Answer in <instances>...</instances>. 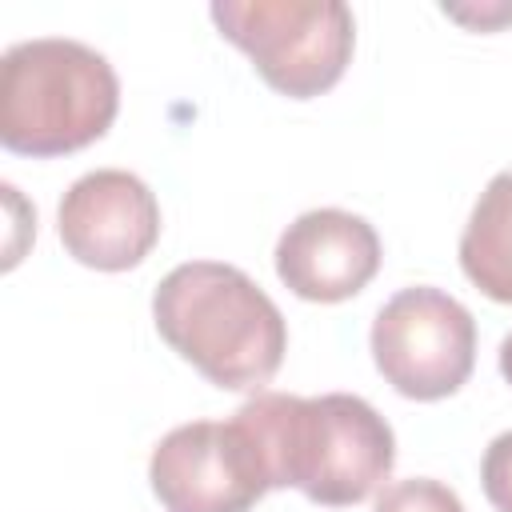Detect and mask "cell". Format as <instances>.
Masks as SVG:
<instances>
[{
  "label": "cell",
  "instance_id": "obj_12",
  "mask_svg": "<svg viewBox=\"0 0 512 512\" xmlns=\"http://www.w3.org/2000/svg\"><path fill=\"white\" fill-rule=\"evenodd\" d=\"M500 376L512 384V332L500 340Z\"/></svg>",
  "mask_w": 512,
  "mask_h": 512
},
{
  "label": "cell",
  "instance_id": "obj_7",
  "mask_svg": "<svg viewBox=\"0 0 512 512\" xmlns=\"http://www.w3.org/2000/svg\"><path fill=\"white\" fill-rule=\"evenodd\" d=\"M56 224L72 260L96 272H124L156 248L160 204L140 176L124 168H96L64 192Z\"/></svg>",
  "mask_w": 512,
  "mask_h": 512
},
{
  "label": "cell",
  "instance_id": "obj_6",
  "mask_svg": "<svg viewBox=\"0 0 512 512\" xmlns=\"http://www.w3.org/2000/svg\"><path fill=\"white\" fill-rule=\"evenodd\" d=\"M148 480L168 512H248L272 488L260 448L236 416L172 428L152 452Z\"/></svg>",
  "mask_w": 512,
  "mask_h": 512
},
{
  "label": "cell",
  "instance_id": "obj_11",
  "mask_svg": "<svg viewBox=\"0 0 512 512\" xmlns=\"http://www.w3.org/2000/svg\"><path fill=\"white\" fill-rule=\"evenodd\" d=\"M480 484L496 512H512V432H500L480 460Z\"/></svg>",
  "mask_w": 512,
  "mask_h": 512
},
{
  "label": "cell",
  "instance_id": "obj_3",
  "mask_svg": "<svg viewBox=\"0 0 512 512\" xmlns=\"http://www.w3.org/2000/svg\"><path fill=\"white\" fill-rule=\"evenodd\" d=\"M120 108L112 64L68 36L20 40L0 60V144L20 156H68L100 140Z\"/></svg>",
  "mask_w": 512,
  "mask_h": 512
},
{
  "label": "cell",
  "instance_id": "obj_2",
  "mask_svg": "<svg viewBox=\"0 0 512 512\" xmlns=\"http://www.w3.org/2000/svg\"><path fill=\"white\" fill-rule=\"evenodd\" d=\"M152 320L164 344L224 392H260L288 352L272 296L220 260L176 264L152 296Z\"/></svg>",
  "mask_w": 512,
  "mask_h": 512
},
{
  "label": "cell",
  "instance_id": "obj_9",
  "mask_svg": "<svg viewBox=\"0 0 512 512\" xmlns=\"http://www.w3.org/2000/svg\"><path fill=\"white\" fill-rule=\"evenodd\" d=\"M460 268L488 300L512 304V168L480 192L460 236Z\"/></svg>",
  "mask_w": 512,
  "mask_h": 512
},
{
  "label": "cell",
  "instance_id": "obj_5",
  "mask_svg": "<svg viewBox=\"0 0 512 512\" xmlns=\"http://www.w3.org/2000/svg\"><path fill=\"white\" fill-rule=\"evenodd\" d=\"M372 360L380 376L408 400L452 396L476 364L472 312L428 284L396 292L372 320Z\"/></svg>",
  "mask_w": 512,
  "mask_h": 512
},
{
  "label": "cell",
  "instance_id": "obj_8",
  "mask_svg": "<svg viewBox=\"0 0 512 512\" xmlns=\"http://www.w3.org/2000/svg\"><path fill=\"white\" fill-rule=\"evenodd\" d=\"M380 268L376 228L344 208H312L276 240V276L312 304L356 296Z\"/></svg>",
  "mask_w": 512,
  "mask_h": 512
},
{
  "label": "cell",
  "instance_id": "obj_10",
  "mask_svg": "<svg viewBox=\"0 0 512 512\" xmlns=\"http://www.w3.org/2000/svg\"><path fill=\"white\" fill-rule=\"evenodd\" d=\"M372 512H464L460 496L428 476H412V480H396L376 496Z\"/></svg>",
  "mask_w": 512,
  "mask_h": 512
},
{
  "label": "cell",
  "instance_id": "obj_4",
  "mask_svg": "<svg viewBox=\"0 0 512 512\" xmlns=\"http://www.w3.org/2000/svg\"><path fill=\"white\" fill-rule=\"evenodd\" d=\"M212 20L288 100L328 92L356 44L352 8L340 0H216Z\"/></svg>",
  "mask_w": 512,
  "mask_h": 512
},
{
  "label": "cell",
  "instance_id": "obj_1",
  "mask_svg": "<svg viewBox=\"0 0 512 512\" xmlns=\"http://www.w3.org/2000/svg\"><path fill=\"white\" fill-rule=\"evenodd\" d=\"M236 420L252 432L268 484L300 488L324 508L368 500L396 464V436L388 420L348 392H256L236 408Z\"/></svg>",
  "mask_w": 512,
  "mask_h": 512
}]
</instances>
